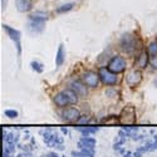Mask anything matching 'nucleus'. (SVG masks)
Segmentation results:
<instances>
[{"instance_id":"nucleus-15","label":"nucleus","mask_w":157,"mask_h":157,"mask_svg":"<svg viewBox=\"0 0 157 157\" xmlns=\"http://www.w3.org/2000/svg\"><path fill=\"white\" fill-rule=\"evenodd\" d=\"M147 53H148V56H157V40H153V42H151V43H148V45H147Z\"/></svg>"},{"instance_id":"nucleus-16","label":"nucleus","mask_w":157,"mask_h":157,"mask_svg":"<svg viewBox=\"0 0 157 157\" xmlns=\"http://www.w3.org/2000/svg\"><path fill=\"white\" fill-rule=\"evenodd\" d=\"M64 62V48L63 45H59L58 54H57V65H62Z\"/></svg>"},{"instance_id":"nucleus-6","label":"nucleus","mask_w":157,"mask_h":157,"mask_svg":"<svg viewBox=\"0 0 157 157\" xmlns=\"http://www.w3.org/2000/svg\"><path fill=\"white\" fill-rule=\"evenodd\" d=\"M68 88H71L72 90H74V92L78 94V97H79V98H84V97H87V94H88V87H87L82 81H78V79L71 81Z\"/></svg>"},{"instance_id":"nucleus-17","label":"nucleus","mask_w":157,"mask_h":157,"mask_svg":"<svg viewBox=\"0 0 157 157\" xmlns=\"http://www.w3.org/2000/svg\"><path fill=\"white\" fill-rule=\"evenodd\" d=\"M73 6H74L73 3L64 4V5H62V6H59V8L57 9V13H65V11H69L71 9H73Z\"/></svg>"},{"instance_id":"nucleus-19","label":"nucleus","mask_w":157,"mask_h":157,"mask_svg":"<svg viewBox=\"0 0 157 157\" xmlns=\"http://www.w3.org/2000/svg\"><path fill=\"white\" fill-rule=\"evenodd\" d=\"M32 65H33V68H34L36 72H42V71H43V68H42V64H40V63L33 62V63H32Z\"/></svg>"},{"instance_id":"nucleus-21","label":"nucleus","mask_w":157,"mask_h":157,"mask_svg":"<svg viewBox=\"0 0 157 157\" xmlns=\"http://www.w3.org/2000/svg\"><path fill=\"white\" fill-rule=\"evenodd\" d=\"M106 94H107L108 97H109V96H116V94H117V92H116V90H113L112 88H109V89H107Z\"/></svg>"},{"instance_id":"nucleus-4","label":"nucleus","mask_w":157,"mask_h":157,"mask_svg":"<svg viewBox=\"0 0 157 157\" xmlns=\"http://www.w3.org/2000/svg\"><path fill=\"white\" fill-rule=\"evenodd\" d=\"M99 75L98 73L93 71H86L82 74V82L88 87V88H97L99 84Z\"/></svg>"},{"instance_id":"nucleus-5","label":"nucleus","mask_w":157,"mask_h":157,"mask_svg":"<svg viewBox=\"0 0 157 157\" xmlns=\"http://www.w3.org/2000/svg\"><path fill=\"white\" fill-rule=\"evenodd\" d=\"M62 118L63 121L65 122H78L81 118V112L79 109H77L74 107H65L63 111H62Z\"/></svg>"},{"instance_id":"nucleus-10","label":"nucleus","mask_w":157,"mask_h":157,"mask_svg":"<svg viewBox=\"0 0 157 157\" xmlns=\"http://www.w3.org/2000/svg\"><path fill=\"white\" fill-rule=\"evenodd\" d=\"M4 29L8 33V35L10 36L11 40L15 43V45L18 48V52L20 54V50H21V48H20V33L18 30H15V29H13L11 27H8V25H4Z\"/></svg>"},{"instance_id":"nucleus-12","label":"nucleus","mask_w":157,"mask_h":157,"mask_svg":"<svg viewBox=\"0 0 157 157\" xmlns=\"http://www.w3.org/2000/svg\"><path fill=\"white\" fill-rule=\"evenodd\" d=\"M15 6L17 10L20 13H27L32 8V3L30 0H15Z\"/></svg>"},{"instance_id":"nucleus-1","label":"nucleus","mask_w":157,"mask_h":157,"mask_svg":"<svg viewBox=\"0 0 157 157\" xmlns=\"http://www.w3.org/2000/svg\"><path fill=\"white\" fill-rule=\"evenodd\" d=\"M120 47L127 54H135L140 48V42L132 33H124L120 39Z\"/></svg>"},{"instance_id":"nucleus-8","label":"nucleus","mask_w":157,"mask_h":157,"mask_svg":"<svg viewBox=\"0 0 157 157\" xmlns=\"http://www.w3.org/2000/svg\"><path fill=\"white\" fill-rule=\"evenodd\" d=\"M120 122L124 123V124H129V123H133L135 122V109L133 107H126L121 116H120Z\"/></svg>"},{"instance_id":"nucleus-14","label":"nucleus","mask_w":157,"mask_h":157,"mask_svg":"<svg viewBox=\"0 0 157 157\" xmlns=\"http://www.w3.org/2000/svg\"><path fill=\"white\" fill-rule=\"evenodd\" d=\"M30 19L32 20H39V21H45L48 19V14L44 11H36L30 15Z\"/></svg>"},{"instance_id":"nucleus-20","label":"nucleus","mask_w":157,"mask_h":157,"mask_svg":"<svg viewBox=\"0 0 157 157\" xmlns=\"http://www.w3.org/2000/svg\"><path fill=\"white\" fill-rule=\"evenodd\" d=\"M5 114H6L8 117H10V118H14V117H17V116H18L17 111H6V112H5Z\"/></svg>"},{"instance_id":"nucleus-11","label":"nucleus","mask_w":157,"mask_h":157,"mask_svg":"<svg viewBox=\"0 0 157 157\" xmlns=\"http://www.w3.org/2000/svg\"><path fill=\"white\" fill-rule=\"evenodd\" d=\"M53 102H54V104L57 107H59V108H65L67 106H69V99H68V97H67V94L64 93V90L63 92H59V93H57L54 97H53Z\"/></svg>"},{"instance_id":"nucleus-7","label":"nucleus","mask_w":157,"mask_h":157,"mask_svg":"<svg viewBox=\"0 0 157 157\" xmlns=\"http://www.w3.org/2000/svg\"><path fill=\"white\" fill-rule=\"evenodd\" d=\"M142 81V73L140 69H132L129 71L126 75V83L129 86V87H136L141 83Z\"/></svg>"},{"instance_id":"nucleus-9","label":"nucleus","mask_w":157,"mask_h":157,"mask_svg":"<svg viewBox=\"0 0 157 157\" xmlns=\"http://www.w3.org/2000/svg\"><path fill=\"white\" fill-rule=\"evenodd\" d=\"M150 63V58H148V53H147V50H142L141 53L137 54L136 57V67L137 69H145L147 65Z\"/></svg>"},{"instance_id":"nucleus-3","label":"nucleus","mask_w":157,"mask_h":157,"mask_svg":"<svg viewBox=\"0 0 157 157\" xmlns=\"http://www.w3.org/2000/svg\"><path fill=\"white\" fill-rule=\"evenodd\" d=\"M107 67L111 72L116 73V74H120L122 72L126 71L127 68V62L122 56H114L107 64Z\"/></svg>"},{"instance_id":"nucleus-13","label":"nucleus","mask_w":157,"mask_h":157,"mask_svg":"<svg viewBox=\"0 0 157 157\" xmlns=\"http://www.w3.org/2000/svg\"><path fill=\"white\" fill-rule=\"evenodd\" d=\"M29 28H30L33 32H36V33H39V32H42V30L44 29V21L33 20V21L30 23V25H29Z\"/></svg>"},{"instance_id":"nucleus-18","label":"nucleus","mask_w":157,"mask_h":157,"mask_svg":"<svg viewBox=\"0 0 157 157\" xmlns=\"http://www.w3.org/2000/svg\"><path fill=\"white\" fill-rule=\"evenodd\" d=\"M150 64H151V67H152L153 69L157 71V56L150 57Z\"/></svg>"},{"instance_id":"nucleus-2","label":"nucleus","mask_w":157,"mask_h":157,"mask_svg":"<svg viewBox=\"0 0 157 157\" xmlns=\"http://www.w3.org/2000/svg\"><path fill=\"white\" fill-rule=\"evenodd\" d=\"M98 75H99L101 82L103 84H106V86H114L120 81L118 74L111 72L108 69V67H101L99 71H98Z\"/></svg>"}]
</instances>
